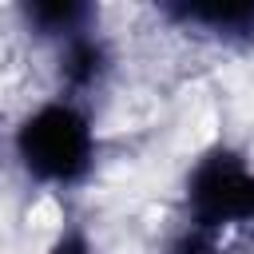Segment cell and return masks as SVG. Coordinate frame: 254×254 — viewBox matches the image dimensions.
<instances>
[{
	"label": "cell",
	"instance_id": "1",
	"mask_svg": "<svg viewBox=\"0 0 254 254\" xmlns=\"http://www.w3.org/2000/svg\"><path fill=\"white\" fill-rule=\"evenodd\" d=\"M8 155L20 179L48 194L83 190L103 163V131L95 103L52 91L24 107L8 131Z\"/></svg>",
	"mask_w": 254,
	"mask_h": 254
},
{
	"label": "cell",
	"instance_id": "2",
	"mask_svg": "<svg viewBox=\"0 0 254 254\" xmlns=\"http://www.w3.org/2000/svg\"><path fill=\"white\" fill-rule=\"evenodd\" d=\"M254 206V163L250 155L230 143L214 139L187 163L179 179V222L226 238L238 226H250Z\"/></svg>",
	"mask_w": 254,
	"mask_h": 254
},
{
	"label": "cell",
	"instance_id": "3",
	"mask_svg": "<svg viewBox=\"0 0 254 254\" xmlns=\"http://www.w3.org/2000/svg\"><path fill=\"white\" fill-rule=\"evenodd\" d=\"M48 56H52L56 91L75 95V99H87V103H95V95L111 83V75L119 67L115 40H111V32L103 24L67 36L64 44L48 48Z\"/></svg>",
	"mask_w": 254,
	"mask_h": 254
},
{
	"label": "cell",
	"instance_id": "4",
	"mask_svg": "<svg viewBox=\"0 0 254 254\" xmlns=\"http://www.w3.org/2000/svg\"><path fill=\"white\" fill-rule=\"evenodd\" d=\"M159 16L214 44H254V4H163Z\"/></svg>",
	"mask_w": 254,
	"mask_h": 254
},
{
	"label": "cell",
	"instance_id": "5",
	"mask_svg": "<svg viewBox=\"0 0 254 254\" xmlns=\"http://www.w3.org/2000/svg\"><path fill=\"white\" fill-rule=\"evenodd\" d=\"M16 20L36 44L56 48L67 36L103 24V12L95 4H87V0H28V4L16 8Z\"/></svg>",
	"mask_w": 254,
	"mask_h": 254
},
{
	"label": "cell",
	"instance_id": "6",
	"mask_svg": "<svg viewBox=\"0 0 254 254\" xmlns=\"http://www.w3.org/2000/svg\"><path fill=\"white\" fill-rule=\"evenodd\" d=\"M44 254H99V242L79 214H64L52 238L44 242Z\"/></svg>",
	"mask_w": 254,
	"mask_h": 254
},
{
	"label": "cell",
	"instance_id": "7",
	"mask_svg": "<svg viewBox=\"0 0 254 254\" xmlns=\"http://www.w3.org/2000/svg\"><path fill=\"white\" fill-rule=\"evenodd\" d=\"M159 254H222V238L214 234H202L187 222H175L159 246Z\"/></svg>",
	"mask_w": 254,
	"mask_h": 254
},
{
	"label": "cell",
	"instance_id": "8",
	"mask_svg": "<svg viewBox=\"0 0 254 254\" xmlns=\"http://www.w3.org/2000/svg\"><path fill=\"white\" fill-rule=\"evenodd\" d=\"M246 230H254V206H250V226H246Z\"/></svg>",
	"mask_w": 254,
	"mask_h": 254
}]
</instances>
